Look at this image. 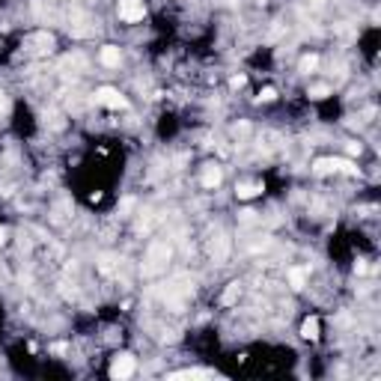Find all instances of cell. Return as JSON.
Wrapping results in <instances>:
<instances>
[{
	"label": "cell",
	"instance_id": "6da1fadb",
	"mask_svg": "<svg viewBox=\"0 0 381 381\" xmlns=\"http://www.w3.org/2000/svg\"><path fill=\"white\" fill-rule=\"evenodd\" d=\"M316 173H331V170H343V173H358V167L349 161V158H319L313 164Z\"/></svg>",
	"mask_w": 381,
	"mask_h": 381
},
{
	"label": "cell",
	"instance_id": "7a4b0ae2",
	"mask_svg": "<svg viewBox=\"0 0 381 381\" xmlns=\"http://www.w3.org/2000/svg\"><path fill=\"white\" fill-rule=\"evenodd\" d=\"M95 101L98 104H104V107H113V110H122V107H128V101L113 89V86H101L98 92H95Z\"/></svg>",
	"mask_w": 381,
	"mask_h": 381
},
{
	"label": "cell",
	"instance_id": "3957f363",
	"mask_svg": "<svg viewBox=\"0 0 381 381\" xmlns=\"http://www.w3.org/2000/svg\"><path fill=\"white\" fill-rule=\"evenodd\" d=\"M146 9H143V0H119V18L122 21H143Z\"/></svg>",
	"mask_w": 381,
	"mask_h": 381
},
{
	"label": "cell",
	"instance_id": "277c9868",
	"mask_svg": "<svg viewBox=\"0 0 381 381\" xmlns=\"http://www.w3.org/2000/svg\"><path fill=\"white\" fill-rule=\"evenodd\" d=\"M134 373V358L131 355H116L110 364V379H128Z\"/></svg>",
	"mask_w": 381,
	"mask_h": 381
},
{
	"label": "cell",
	"instance_id": "5b68a950",
	"mask_svg": "<svg viewBox=\"0 0 381 381\" xmlns=\"http://www.w3.org/2000/svg\"><path fill=\"white\" fill-rule=\"evenodd\" d=\"M200 182H203V188H218V185L224 182V170H221L218 164H209V167L203 170Z\"/></svg>",
	"mask_w": 381,
	"mask_h": 381
},
{
	"label": "cell",
	"instance_id": "8992f818",
	"mask_svg": "<svg viewBox=\"0 0 381 381\" xmlns=\"http://www.w3.org/2000/svg\"><path fill=\"white\" fill-rule=\"evenodd\" d=\"M158 259H170V247H167V244H155V247L149 250V259H146L149 265H146V271H155V268L161 265Z\"/></svg>",
	"mask_w": 381,
	"mask_h": 381
},
{
	"label": "cell",
	"instance_id": "52a82bcc",
	"mask_svg": "<svg viewBox=\"0 0 381 381\" xmlns=\"http://www.w3.org/2000/svg\"><path fill=\"white\" fill-rule=\"evenodd\" d=\"M98 60H101L104 66H110V69H113V66H119L122 54H119V48H116V45H104V48H101V54H98Z\"/></svg>",
	"mask_w": 381,
	"mask_h": 381
},
{
	"label": "cell",
	"instance_id": "ba28073f",
	"mask_svg": "<svg viewBox=\"0 0 381 381\" xmlns=\"http://www.w3.org/2000/svg\"><path fill=\"white\" fill-rule=\"evenodd\" d=\"M259 191H262V185H253V182H241V185H235L238 200H250V197H256Z\"/></svg>",
	"mask_w": 381,
	"mask_h": 381
},
{
	"label": "cell",
	"instance_id": "9c48e42d",
	"mask_svg": "<svg viewBox=\"0 0 381 381\" xmlns=\"http://www.w3.org/2000/svg\"><path fill=\"white\" fill-rule=\"evenodd\" d=\"M289 286L292 289H304L307 286V271L304 268H292L289 271Z\"/></svg>",
	"mask_w": 381,
	"mask_h": 381
},
{
	"label": "cell",
	"instance_id": "30bf717a",
	"mask_svg": "<svg viewBox=\"0 0 381 381\" xmlns=\"http://www.w3.org/2000/svg\"><path fill=\"white\" fill-rule=\"evenodd\" d=\"M301 337L304 340H319V319H307L301 325Z\"/></svg>",
	"mask_w": 381,
	"mask_h": 381
},
{
	"label": "cell",
	"instance_id": "8fae6325",
	"mask_svg": "<svg viewBox=\"0 0 381 381\" xmlns=\"http://www.w3.org/2000/svg\"><path fill=\"white\" fill-rule=\"evenodd\" d=\"M238 295H241V289H238V283H229V289L224 292V298H221V304H224V307H229V304H235V301H238Z\"/></svg>",
	"mask_w": 381,
	"mask_h": 381
},
{
	"label": "cell",
	"instance_id": "7c38bea8",
	"mask_svg": "<svg viewBox=\"0 0 381 381\" xmlns=\"http://www.w3.org/2000/svg\"><path fill=\"white\" fill-rule=\"evenodd\" d=\"M170 379H212V373H203V370H182V373H170Z\"/></svg>",
	"mask_w": 381,
	"mask_h": 381
},
{
	"label": "cell",
	"instance_id": "4fadbf2b",
	"mask_svg": "<svg viewBox=\"0 0 381 381\" xmlns=\"http://www.w3.org/2000/svg\"><path fill=\"white\" fill-rule=\"evenodd\" d=\"M325 95H331V86H328V83H316V86H310V98H325Z\"/></svg>",
	"mask_w": 381,
	"mask_h": 381
},
{
	"label": "cell",
	"instance_id": "5bb4252c",
	"mask_svg": "<svg viewBox=\"0 0 381 381\" xmlns=\"http://www.w3.org/2000/svg\"><path fill=\"white\" fill-rule=\"evenodd\" d=\"M316 66H319V57H316V54H310V57H304V60H301V72H307V75H310Z\"/></svg>",
	"mask_w": 381,
	"mask_h": 381
},
{
	"label": "cell",
	"instance_id": "9a60e30c",
	"mask_svg": "<svg viewBox=\"0 0 381 381\" xmlns=\"http://www.w3.org/2000/svg\"><path fill=\"white\" fill-rule=\"evenodd\" d=\"M274 98H277V89H271V86H265L259 92V101H274Z\"/></svg>",
	"mask_w": 381,
	"mask_h": 381
},
{
	"label": "cell",
	"instance_id": "2e32d148",
	"mask_svg": "<svg viewBox=\"0 0 381 381\" xmlns=\"http://www.w3.org/2000/svg\"><path fill=\"white\" fill-rule=\"evenodd\" d=\"M98 268H101V271L107 274V271L113 268V259H110V256H101V262H98Z\"/></svg>",
	"mask_w": 381,
	"mask_h": 381
},
{
	"label": "cell",
	"instance_id": "e0dca14e",
	"mask_svg": "<svg viewBox=\"0 0 381 381\" xmlns=\"http://www.w3.org/2000/svg\"><path fill=\"white\" fill-rule=\"evenodd\" d=\"M349 155H361V143H358V140L349 143Z\"/></svg>",
	"mask_w": 381,
	"mask_h": 381
},
{
	"label": "cell",
	"instance_id": "ac0fdd59",
	"mask_svg": "<svg viewBox=\"0 0 381 381\" xmlns=\"http://www.w3.org/2000/svg\"><path fill=\"white\" fill-rule=\"evenodd\" d=\"M232 86H235V89L244 86V75H235V77H232Z\"/></svg>",
	"mask_w": 381,
	"mask_h": 381
},
{
	"label": "cell",
	"instance_id": "d6986e66",
	"mask_svg": "<svg viewBox=\"0 0 381 381\" xmlns=\"http://www.w3.org/2000/svg\"><path fill=\"white\" fill-rule=\"evenodd\" d=\"M355 271H358V274H367V271H370V265H367V262H358V265H355Z\"/></svg>",
	"mask_w": 381,
	"mask_h": 381
},
{
	"label": "cell",
	"instance_id": "ffe728a7",
	"mask_svg": "<svg viewBox=\"0 0 381 381\" xmlns=\"http://www.w3.org/2000/svg\"><path fill=\"white\" fill-rule=\"evenodd\" d=\"M6 235H9V232H6V229L0 227V244H6Z\"/></svg>",
	"mask_w": 381,
	"mask_h": 381
}]
</instances>
